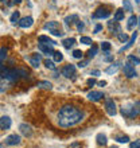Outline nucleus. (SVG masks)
Here are the masks:
<instances>
[{"label":"nucleus","instance_id":"f257e3e1","mask_svg":"<svg viewBox=\"0 0 140 148\" xmlns=\"http://www.w3.org/2000/svg\"><path fill=\"white\" fill-rule=\"evenodd\" d=\"M85 119V112L74 105H63L57 113V124L61 128H71Z\"/></svg>","mask_w":140,"mask_h":148},{"label":"nucleus","instance_id":"f03ea898","mask_svg":"<svg viewBox=\"0 0 140 148\" xmlns=\"http://www.w3.org/2000/svg\"><path fill=\"white\" fill-rule=\"evenodd\" d=\"M121 114L127 119H135L140 114V101H135L129 105H123Z\"/></svg>","mask_w":140,"mask_h":148},{"label":"nucleus","instance_id":"7ed1b4c3","mask_svg":"<svg viewBox=\"0 0 140 148\" xmlns=\"http://www.w3.org/2000/svg\"><path fill=\"white\" fill-rule=\"evenodd\" d=\"M105 110H106V113H108L109 116H116V104H115V101H113L112 98H106L105 100Z\"/></svg>","mask_w":140,"mask_h":148},{"label":"nucleus","instance_id":"20e7f679","mask_svg":"<svg viewBox=\"0 0 140 148\" xmlns=\"http://www.w3.org/2000/svg\"><path fill=\"white\" fill-rule=\"evenodd\" d=\"M123 73H124V75L127 78H133V77H136L137 73L136 70H135V67L131 65V63H125L124 66H123Z\"/></svg>","mask_w":140,"mask_h":148},{"label":"nucleus","instance_id":"39448f33","mask_svg":"<svg viewBox=\"0 0 140 148\" xmlns=\"http://www.w3.org/2000/svg\"><path fill=\"white\" fill-rule=\"evenodd\" d=\"M109 15H110V11H108L106 8H98L93 14V18L94 19H106L109 18Z\"/></svg>","mask_w":140,"mask_h":148},{"label":"nucleus","instance_id":"423d86ee","mask_svg":"<svg viewBox=\"0 0 140 148\" xmlns=\"http://www.w3.org/2000/svg\"><path fill=\"white\" fill-rule=\"evenodd\" d=\"M20 143V136L16 133H12L10 136L5 137V144L7 145H18Z\"/></svg>","mask_w":140,"mask_h":148},{"label":"nucleus","instance_id":"0eeeda50","mask_svg":"<svg viewBox=\"0 0 140 148\" xmlns=\"http://www.w3.org/2000/svg\"><path fill=\"white\" fill-rule=\"evenodd\" d=\"M74 74H75V66H74V65H71V63L66 65V66L62 69V75H65L66 78L73 77Z\"/></svg>","mask_w":140,"mask_h":148},{"label":"nucleus","instance_id":"6e6552de","mask_svg":"<svg viewBox=\"0 0 140 148\" xmlns=\"http://www.w3.org/2000/svg\"><path fill=\"white\" fill-rule=\"evenodd\" d=\"M108 27H109V31L112 32V34H115V35H119L121 32V27L120 24L117 23L116 20L113 22V20H110V22H108Z\"/></svg>","mask_w":140,"mask_h":148},{"label":"nucleus","instance_id":"1a4fd4ad","mask_svg":"<svg viewBox=\"0 0 140 148\" xmlns=\"http://www.w3.org/2000/svg\"><path fill=\"white\" fill-rule=\"evenodd\" d=\"M102 97H104L102 92H97V90H92L90 93H88V98H89L90 101H93V102L100 101Z\"/></svg>","mask_w":140,"mask_h":148},{"label":"nucleus","instance_id":"9d476101","mask_svg":"<svg viewBox=\"0 0 140 148\" xmlns=\"http://www.w3.org/2000/svg\"><path fill=\"white\" fill-rule=\"evenodd\" d=\"M38 47L43 54H49V55L54 54V49H53L54 46H50V45H46V43H39Z\"/></svg>","mask_w":140,"mask_h":148},{"label":"nucleus","instance_id":"9b49d317","mask_svg":"<svg viewBox=\"0 0 140 148\" xmlns=\"http://www.w3.org/2000/svg\"><path fill=\"white\" fill-rule=\"evenodd\" d=\"M18 23H19V26L22 28H28V27H31V26H32L34 19H32L31 16H26V18H23V19H20Z\"/></svg>","mask_w":140,"mask_h":148},{"label":"nucleus","instance_id":"f8f14e48","mask_svg":"<svg viewBox=\"0 0 140 148\" xmlns=\"http://www.w3.org/2000/svg\"><path fill=\"white\" fill-rule=\"evenodd\" d=\"M12 121L8 116H1L0 117V129H10Z\"/></svg>","mask_w":140,"mask_h":148},{"label":"nucleus","instance_id":"ddd939ff","mask_svg":"<svg viewBox=\"0 0 140 148\" xmlns=\"http://www.w3.org/2000/svg\"><path fill=\"white\" fill-rule=\"evenodd\" d=\"M40 59H42V57H40V54H36V53H34V54L28 58V61H30V63H31L34 67H39V63H40Z\"/></svg>","mask_w":140,"mask_h":148},{"label":"nucleus","instance_id":"4468645a","mask_svg":"<svg viewBox=\"0 0 140 148\" xmlns=\"http://www.w3.org/2000/svg\"><path fill=\"white\" fill-rule=\"evenodd\" d=\"M137 26V16L132 15L131 18L128 19V23H127V30H129V31H132L133 28Z\"/></svg>","mask_w":140,"mask_h":148},{"label":"nucleus","instance_id":"2eb2a0df","mask_svg":"<svg viewBox=\"0 0 140 148\" xmlns=\"http://www.w3.org/2000/svg\"><path fill=\"white\" fill-rule=\"evenodd\" d=\"M38 40H39V43H46V45H50V46H55V45H57L55 40H53L51 38H49V36H46V35H40L38 38Z\"/></svg>","mask_w":140,"mask_h":148},{"label":"nucleus","instance_id":"dca6fc26","mask_svg":"<svg viewBox=\"0 0 140 148\" xmlns=\"http://www.w3.org/2000/svg\"><path fill=\"white\" fill-rule=\"evenodd\" d=\"M75 42H77V40H75L74 38H67V39H63L62 43H63V47H65V49L70 50V49H73V47H74Z\"/></svg>","mask_w":140,"mask_h":148},{"label":"nucleus","instance_id":"f3484780","mask_svg":"<svg viewBox=\"0 0 140 148\" xmlns=\"http://www.w3.org/2000/svg\"><path fill=\"white\" fill-rule=\"evenodd\" d=\"M136 38H137V32L135 31V32L132 34V36H131V39L128 40V43H127V45H125V46L120 50V53H121V51H124V50H128L129 47H132V46H133V43H135V40H136Z\"/></svg>","mask_w":140,"mask_h":148},{"label":"nucleus","instance_id":"a211bd4d","mask_svg":"<svg viewBox=\"0 0 140 148\" xmlns=\"http://www.w3.org/2000/svg\"><path fill=\"white\" fill-rule=\"evenodd\" d=\"M120 62H116V63H112L109 67H106V70H105V73L106 74H115L119 69H120Z\"/></svg>","mask_w":140,"mask_h":148},{"label":"nucleus","instance_id":"6ab92c4d","mask_svg":"<svg viewBox=\"0 0 140 148\" xmlns=\"http://www.w3.org/2000/svg\"><path fill=\"white\" fill-rule=\"evenodd\" d=\"M19 129H20V132L23 133L24 136H31L32 135V132H31V128L28 127L27 124H20V127H19Z\"/></svg>","mask_w":140,"mask_h":148},{"label":"nucleus","instance_id":"aec40b11","mask_svg":"<svg viewBox=\"0 0 140 148\" xmlns=\"http://www.w3.org/2000/svg\"><path fill=\"white\" fill-rule=\"evenodd\" d=\"M11 85H12L11 82H8L7 79H4L3 77H0V92H5Z\"/></svg>","mask_w":140,"mask_h":148},{"label":"nucleus","instance_id":"412c9836","mask_svg":"<svg viewBox=\"0 0 140 148\" xmlns=\"http://www.w3.org/2000/svg\"><path fill=\"white\" fill-rule=\"evenodd\" d=\"M57 28H59L58 22H49V23L45 24V30H49V31H51V30H57Z\"/></svg>","mask_w":140,"mask_h":148},{"label":"nucleus","instance_id":"4be33fe9","mask_svg":"<svg viewBox=\"0 0 140 148\" xmlns=\"http://www.w3.org/2000/svg\"><path fill=\"white\" fill-rule=\"evenodd\" d=\"M97 144L98 145H106V136H105V135L98 133L97 135Z\"/></svg>","mask_w":140,"mask_h":148},{"label":"nucleus","instance_id":"5701e85b","mask_svg":"<svg viewBox=\"0 0 140 148\" xmlns=\"http://www.w3.org/2000/svg\"><path fill=\"white\" fill-rule=\"evenodd\" d=\"M124 19V10H117L115 12V20L116 22H120V20Z\"/></svg>","mask_w":140,"mask_h":148},{"label":"nucleus","instance_id":"b1692460","mask_svg":"<svg viewBox=\"0 0 140 148\" xmlns=\"http://www.w3.org/2000/svg\"><path fill=\"white\" fill-rule=\"evenodd\" d=\"M128 62L131 63V65H140V58H137V57H135V55H128Z\"/></svg>","mask_w":140,"mask_h":148},{"label":"nucleus","instance_id":"393cba45","mask_svg":"<svg viewBox=\"0 0 140 148\" xmlns=\"http://www.w3.org/2000/svg\"><path fill=\"white\" fill-rule=\"evenodd\" d=\"M38 86H39V88H43V89H51V88H53L51 82H49V81H40V82H38Z\"/></svg>","mask_w":140,"mask_h":148},{"label":"nucleus","instance_id":"a878e982","mask_svg":"<svg viewBox=\"0 0 140 148\" xmlns=\"http://www.w3.org/2000/svg\"><path fill=\"white\" fill-rule=\"evenodd\" d=\"M123 7H124V11L132 12V4L129 3V0H123Z\"/></svg>","mask_w":140,"mask_h":148},{"label":"nucleus","instance_id":"bb28decb","mask_svg":"<svg viewBox=\"0 0 140 148\" xmlns=\"http://www.w3.org/2000/svg\"><path fill=\"white\" fill-rule=\"evenodd\" d=\"M53 57H54V62H61V61L63 59V55H62L61 51H54Z\"/></svg>","mask_w":140,"mask_h":148},{"label":"nucleus","instance_id":"cd10ccee","mask_svg":"<svg viewBox=\"0 0 140 148\" xmlns=\"http://www.w3.org/2000/svg\"><path fill=\"white\" fill-rule=\"evenodd\" d=\"M10 20H11L12 24H15L16 22H19V11H15L14 14L11 15V18H10Z\"/></svg>","mask_w":140,"mask_h":148},{"label":"nucleus","instance_id":"c85d7f7f","mask_svg":"<svg viewBox=\"0 0 140 148\" xmlns=\"http://www.w3.org/2000/svg\"><path fill=\"white\" fill-rule=\"evenodd\" d=\"M97 46H92V49H90L89 50V53H88V55H89V58H94V57H96V55H97Z\"/></svg>","mask_w":140,"mask_h":148},{"label":"nucleus","instance_id":"c756f323","mask_svg":"<svg viewBox=\"0 0 140 148\" xmlns=\"http://www.w3.org/2000/svg\"><path fill=\"white\" fill-rule=\"evenodd\" d=\"M54 61H50V59H46L45 61V66L47 67V69H51V70H55V65H54Z\"/></svg>","mask_w":140,"mask_h":148},{"label":"nucleus","instance_id":"7c9ffc66","mask_svg":"<svg viewBox=\"0 0 140 148\" xmlns=\"http://www.w3.org/2000/svg\"><path fill=\"white\" fill-rule=\"evenodd\" d=\"M117 38H119V40H120V42H123V43H125V42H128V40H129L128 35H127V34H124V32H120V34L117 35Z\"/></svg>","mask_w":140,"mask_h":148},{"label":"nucleus","instance_id":"2f4dec72","mask_svg":"<svg viewBox=\"0 0 140 148\" xmlns=\"http://www.w3.org/2000/svg\"><path fill=\"white\" fill-rule=\"evenodd\" d=\"M80 42L84 43V45H88V46L93 43V42H92V38H89V36H81V39H80Z\"/></svg>","mask_w":140,"mask_h":148},{"label":"nucleus","instance_id":"473e14b6","mask_svg":"<svg viewBox=\"0 0 140 148\" xmlns=\"http://www.w3.org/2000/svg\"><path fill=\"white\" fill-rule=\"evenodd\" d=\"M7 58V49H0V63Z\"/></svg>","mask_w":140,"mask_h":148},{"label":"nucleus","instance_id":"72a5a7b5","mask_svg":"<svg viewBox=\"0 0 140 148\" xmlns=\"http://www.w3.org/2000/svg\"><path fill=\"white\" fill-rule=\"evenodd\" d=\"M101 49H102V51L108 53V51L110 50V43H109V42H102L101 43Z\"/></svg>","mask_w":140,"mask_h":148},{"label":"nucleus","instance_id":"f704fd0d","mask_svg":"<svg viewBox=\"0 0 140 148\" xmlns=\"http://www.w3.org/2000/svg\"><path fill=\"white\" fill-rule=\"evenodd\" d=\"M116 141L117 143H128L129 137L128 136H119V137H116Z\"/></svg>","mask_w":140,"mask_h":148},{"label":"nucleus","instance_id":"c9c22d12","mask_svg":"<svg viewBox=\"0 0 140 148\" xmlns=\"http://www.w3.org/2000/svg\"><path fill=\"white\" fill-rule=\"evenodd\" d=\"M50 32H51V34H53L54 36H62V35H63V31L61 30V28H57V30H51Z\"/></svg>","mask_w":140,"mask_h":148},{"label":"nucleus","instance_id":"e433bc0d","mask_svg":"<svg viewBox=\"0 0 140 148\" xmlns=\"http://www.w3.org/2000/svg\"><path fill=\"white\" fill-rule=\"evenodd\" d=\"M73 57L77 59H81L82 58V51L81 50H74L73 51Z\"/></svg>","mask_w":140,"mask_h":148},{"label":"nucleus","instance_id":"4c0bfd02","mask_svg":"<svg viewBox=\"0 0 140 148\" xmlns=\"http://www.w3.org/2000/svg\"><path fill=\"white\" fill-rule=\"evenodd\" d=\"M129 148H140V140H135L129 144Z\"/></svg>","mask_w":140,"mask_h":148},{"label":"nucleus","instance_id":"58836bf2","mask_svg":"<svg viewBox=\"0 0 140 148\" xmlns=\"http://www.w3.org/2000/svg\"><path fill=\"white\" fill-rule=\"evenodd\" d=\"M101 30H102V24H97V26L94 27V32H96V34H97V32H100Z\"/></svg>","mask_w":140,"mask_h":148},{"label":"nucleus","instance_id":"ea45409f","mask_svg":"<svg viewBox=\"0 0 140 148\" xmlns=\"http://www.w3.org/2000/svg\"><path fill=\"white\" fill-rule=\"evenodd\" d=\"M77 28H78V31H82L84 30V23L82 22H77Z\"/></svg>","mask_w":140,"mask_h":148},{"label":"nucleus","instance_id":"a19ab883","mask_svg":"<svg viewBox=\"0 0 140 148\" xmlns=\"http://www.w3.org/2000/svg\"><path fill=\"white\" fill-rule=\"evenodd\" d=\"M94 84H96V79H94V78H89V79H88V85L89 86H93Z\"/></svg>","mask_w":140,"mask_h":148},{"label":"nucleus","instance_id":"79ce46f5","mask_svg":"<svg viewBox=\"0 0 140 148\" xmlns=\"http://www.w3.org/2000/svg\"><path fill=\"white\" fill-rule=\"evenodd\" d=\"M104 61H106V62H112L113 61V55H106L104 58Z\"/></svg>","mask_w":140,"mask_h":148},{"label":"nucleus","instance_id":"37998d69","mask_svg":"<svg viewBox=\"0 0 140 148\" xmlns=\"http://www.w3.org/2000/svg\"><path fill=\"white\" fill-rule=\"evenodd\" d=\"M88 65V61H82V62L78 63V67H85Z\"/></svg>","mask_w":140,"mask_h":148},{"label":"nucleus","instance_id":"c03bdc74","mask_svg":"<svg viewBox=\"0 0 140 148\" xmlns=\"http://www.w3.org/2000/svg\"><path fill=\"white\" fill-rule=\"evenodd\" d=\"M90 75H100V71L98 70H92L90 71Z\"/></svg>","mask_w":140,"mask_h":148},{"label":"nucleus","instance_id":"a18cd8bd","mask_svg":"<svg viewBox=\"0 0 140 148\" xmlns=\"http://www.w3.org/2000/svg\"><path fill=\"white\" fill-rule=\"evenodd\" d=\"M105 85H106V82H105V81H100V82H98V86H105Z\"/></svg>","mask_w":140,"mask_h":148},{"label":"nucleus","instance_id":"49530a36","mask_svg":"<svg viewBox=\"0 0 140 148\" xmlns=\"http://www.w3.org/2000/svg\"><path fill=\"white\" fill-rule=\"evenodd\" d=\"M22 0H14V3H20Z\"/></svg>","mask_w":140,"mask_h":148},{"label":"nucleus","instance_id":"de8ad7c7","mask_svg":"<svg viewBox=\"0 0 140 148\" xmlns=\"http://www.w3.org/2000/svg\"><path fill=\"white\" fill-rule=\"evenodd\" d=\"M137 24H140V18H137Z\"/></svg>","mask_w":140,"mask_h":148},{"label":"nucleus","instance_id":"09e8293b","mask_svg":"<svg viewBox=\"0 0 140 148\" xmlns=\"http://www.w3.org/2000/svg\"><path fill=\"white\" fill-rule=\"evenodd\" d=\"M135 1H136V3H140V0H135Z\"/></svg>","mask_w":140,"mask_h":148},{"label":"nucleus","instance_id":"8fccbe9b","mask_svg":"<svg viewBox=\"0 0 140 148\" xmlns=\"http://www.w3.org/2000/svg\"><path fill=\"white\" fill-rule=\"evenodd\" d=\"M110 148H117V147H110Z\"/></svg>","mask_w":140,"mask_h":148},{"label":"nucleus","instance_id":"3c124183","mask_svg":"<svg viewBox=\"0 0 140 148\" xmlns=\"http://www.w3.org/2000/svg\"><path fill=\"white\" fill-rule=\"evenodd\" d=\"M1 1H5V0H1Z\"/></svg>","mask_w":140,"mask_h":148},{"label":"nucleus","instance_id":"603ef678","mask_svg":"<svg viewBox=\"0 0 140 148\" xmlns=\"http://www.w3.org/2000/svg\"><path fill=\"white\" fill-rule=\"evenodd\" d=\"M139 53H140V49H139Z\"/></svg>","mask_w":140,"mask_h":148}]
</instances>
